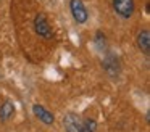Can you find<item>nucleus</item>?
<instances>
[{"label":"nucleus","mask_w":150,"mask_h":132,"mask_svg":"<svg viewBox=\"0 0 150 132\" xmlns=\"http://www.w3.org/2000/svg\"><path fill=\"white\" fill-rule=\"evenodd\" d=\"M111 5H113L115 13L123 19H129L136 8L134 0H111Z\"/></svg>","instance_id":"1"},{"label":"nucleus","mask_w":150,"mask_h":132,"mask_svg":"<svg viewBox=\"0 0 150 132\" xmlns=\"http://www.w3.org/2000/svg\"><path fill=\"white\" fill-rule=\"evenodd\" d=\"M69 10H71V15L78 24H84L87 21L89 11L82 0H69Z\"/></svg>","instance_id":"2"},{"label":"nucleus","mask_w":150,"mask_h":132,"mask_svg":"<svg viewBox=\"0 0 150 132\" xmlns=\"http://www.w3.org/2000/svg\"><path fill=\"white\" fill-rule=\"evenodd\" d=\"M34 31H36L37 35H40V37H44V39H52L53 37V31H52L49 21H47V18L44 15H37L36 18H34Z\"/></svg>","instance_id":"3"},{"label":"nucleus","mask_w":150,"mask_h":132,"mask_svg":"<svg viewBox=\"0 0 150 132\" xmlns=\"http://www.w3.org/2000/svg\"><path fill=\"white\" fill-rule=\"evenodd\" d=\"M102 66H103V69L107 71V74L110 77H118L120 76V61H118V58L115 56V55H107V56L103 58V61H102Z\"/></svg>","instance_id":"4"},{"label":"nucleus","mask_w":150,"mask_h":132,"mask_svg":"<svg viewBox=\"0 0 150 132\" xmlns=\"http://www.w3.org/2000/svg\"><path fill=\"white\" fill-rule=\"evenodd\" d=\"M82 121L76 113H66L63 116V127L66 132H79L81 131Z\"/></svg>","instance_id":"5"},{"label":"nucleus","mask_w":150,"mask_h":132,"mask_svg":"<svg viewBox=\"0 0 150 132\" xmlns=\"http://www.w3.org/2000/svg\"><path fill=\"white\" fill-rule=\"evenodd\" d=\"M33 113L40 122H44V124H47V126H52L53 122H55V116H53L47 108H44L42 105H37L36 103V105L33 106Z\"/></svg>","instance_id":"6"},{"label":"nucleus","mask_w":150,"mask_h":132,"mask_svg":"<svg viewBox=\"0 0 150 132\" xmlns=\"http://www.w3.org/2000/svg\"><path fill=\"white\" fill-rule=\"evenodd\" d=\"M137 47H139V50L142 52L145 56H149L150 55V32L147 31V29H142V31L137 34Z\"/></svg>","instance_id":"7"},{"label":"nucleus","mask_w":150,"mask_h":132,"mask_svg":"<svg viewBox=\"0 0 150 132\" xmlns=\"http://www.w3.org/2000/svg\"><path fill=\"white\" fill-rule=\"evenodd\" d=\"M13 116H15V105L11 102H5L4 105L0 106V121L7 122Z\"/></svg>","instance_id":"8"},{"label":"nucleus","mask_w":150,"mask_h":132,"mask_svg":"<svg viewBox=\"0 0 150 132\" xmlns=\"http://www.w3.org/2000/svg\"><path fill=\"white\" fill-rule=\"evenodd\" d=\"M95 131H97V121L95 119H86V121H82L79 132H95Z\"/></svg>","instance_id":"9"}]
</instances>
